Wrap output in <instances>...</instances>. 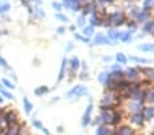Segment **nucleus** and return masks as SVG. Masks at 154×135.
<instances>
[{"label":"nucleus","mask_w":154,"mask_h":135,"mask_svg":"<svg viewBox=\"0 0 154 135\" xmlns=\"http://www.w3.org/2000/svg\"><path fill=\"white\" fill-rule=\"evenodd\" d=\"M7 3V0H0V6H3V4Z\"/></svg>","instance_id":"obj_46"},{"label":"nucleus","mask_w":154,"mask_h":135,"mask_svg":"<svg viewBox=\"0 0 154 135\" xmlns=\"http://www.w3.org/2000/svg\"><path fill=\"white\" fill-rule=\"evenodd\" d=\"M143 121L145 119H143L142 113H134L131 116V123H134L135 126H143Z\"/></svg>","instance_id":"obj_10"},{"label":"nucleus","mask_w":154,"mask_h":135,"mask_svg":"<svg viewBox=\"0 0 154 135\" xmlns=\"http://www.w3.org/2000/svg\"><path fill=\"white\" fill-rule=\"evenodd\" d=\"M108 76H109V79L115 81V82H119V81H123V78H124V72L120 70H116V71H112V72L108 74Z\"/></svg>","instance_id":"obj_7"},{"label":"nucleus","mask_w":154,"mask_h":135,"mask_svg":"<svg viewBox=\"0 0 154 135\" xmlns=\"http://www.w3.org/2000/svg\"><path fill=\"white\" fill-rule=\"evenodd\" d=\"M3 103V97H2V96H0V104Z\"/></svg>","instance_id":"obj_49"},{"label":"nucleus","mask_w":154,"mask_h":135,"mask_svg":"<svg viewBox=\"0 0 154 135\" xmlns=\"http://www.w3.org/2000/svg\"><path fill=\"white\" fill-rule=\"evenodd\" d=\"M142 116L145 120H151V119L154 118V108L153 106H146V108L142 109Z\"/></svg>","instance_id":"obj_6"},{"label":"nucleus","mask_w":154,"mask_h":135,"mask_svg":"<svg viewBox=\"0 0 154 135\" xmlns=\"http://www.w3.org/2000/svg\"><path fill=\"white\" fill-rule=\"evenodd\" d=\"M94 44L96 45H104V44H112L113 45L115 42L113 41H109V38L105 37L104 34H97L94 37Z\"/></svg>","instance_id":"obj_5"},{"label":"nucleus","mask_w":154,"mask_h":135,"mask_svg":"<svg viewBox=\"0 0 154 135\" xmlns=\"http://www.w3.org/2000/svg\"><path fill=\"white\" fill-rule=\"evenodd\" d=\"M48 91V87L47 86H40V87H37L34 90V93H35V96H42L44 93H47Z\"/></svg>","instance_id":"obj_23"},{"label":"nucleus","mask_w":154,"mask_h":135,"mask_svg":"<svg viewBox=\"0 0 154 135\" xmlns=\"http://www.w3.org/2000/svg\"><path fill=\"white\" fill-rule=\"evenodd\" d=\"M115 130L108 128L105 126H98V128L96 130V135H113Z\"/></svg>","instance_id":"obj_9"},{"label":"nucleus","mask_w":154,"mask_h":135,"mask_svg":"<svg viewBox=\"0 0 154 135\" xmlns=\"http://www.w3.org/2000/svg\"><path fill=\"white\" fill-rule=\"evenodd\" d=\"M142 71L150 78V79H154V70L153 68H142Z\"/></svg>","instance_id":"obj_26"},{"label":"nucleus","mask_w":154,"mask_h":135,"mask_svg":"<svg viewBox=\"0 0 154 135\" xmlns=\"http://www.w3.org/2000/svg\"><path fill=\"white\" fill-rule=\"evenodd\" d=\"M111 23H113L115 26H119V25H123L124 23V14H123V12H115V14H112L111 17Z\"/></svg>","instance_id":"obj_2"},{"label":"nucleus","mask_w":154,"mask_h":135,"mask_svg":"<svg viewBox=\"0 0 154 135\" xmlns=\"http://www.w3.org/2000/svg\"><path fill=\"white\" fill-rule=\"evenodd\" d=\"M153 4H154V0H145V2H143V10L149 11V10L153 7Z\"/></svg>","instance_id":"obj_24"},{"label":"nucleus","mask_w":154,"mask_h":135,"mask_svg":"<svg viewBox=\"0 0 154 135\" xmlns=\"http://www.w3.org/2000/svg\"><path fill=\"white\" fill-rule=\"evenodd\" d=\"M139 51H142V52H153L154 51V44H142L139 45Z\"/></svg>","instance_id":"obj_13"},{"label":"nucleus","mask_w":154,"mask_h":135,"mask_svg":"<svg viewBox=\"0 0 154 135\" xmlns=\"http://www.w3.org/2000/svg\"><path fill=\"white\" fill-rule=\"evenodd\" d=\"M94 10H96V3H94V2H90V3H87L86 6H85L83 12H85V15H87V14H93Z\"/></svg>","instance_id":"obj_12"},{"label":"nucleus","mask_w":154,"mask_h":135,"mask_svg":"<svg viewBox=\"0 0 154 135\" xmlns=\"http://www.w3.org/2000/svg\"><path fill=\"white\" fill-rule=\"evenodd\" d=\"M34 2H35V3H38V4L41 3V0H34Z\"/></svg>","instance_id":"obj_50"},{"label":"nucleus","mask_w":154,"mask_h":135,"mask_svg":"<svg viewBox=\"0 0 154 135\" xmlns=\"http://www.w3.org/2000/svg\"><path fill=\"white\" fill-rule=\"evenodd\" d=\"M125 76H127L128 79H131V81H135V79H138V70L137 68H128L127 71H125V74H124Z\"/></svg>","instance_id":"obj_11"},{"label":"nucleus","mask_w":154,"mask_h":135,"mask_svg":"<svg viewBox=\"0 0 154 135\" xmlns=\"http://www.w3.org/2000/svg\"><path fill=\"white\" fill-rule=\"evenodd\" d=\"M74 37L76 38V40H79V41H82V42H85V44H87V42L90 41V40H89V38L87 37H85V35H81V34H74Z\"/></svg>","instance_id":"obj_28"},{"label":"nucleus","mask_w":154,"mask_h":135,"mask_svg":"<svg viewBox=\"0 0 154 135\" xmlns=\"http://www.w3.org/2000/svg\"><path fill=\"white\" fill-rule=\"evenodd\" d=\"M116 60L120 63V64H125V63H127V57H125L123 53H117V55H116Z\"/></svg>","instance_id":"obj_25"},{"label":"nucleus","mask_w":154,"mask_h":135,"mask_svg":"<svg viewBox=\"0 0 154 135\" xmlns=\"http://www.w3.org/2000/svg\"><path fill=\"white\" fill-rule=\"evenodd\" d=\"M57 33H59V34H61V33H64V27H59V29H57Z\"/></svg>","instance_id":"obj_44"},{"label":"nucleus","mask_w":154,"mask_h":135,"mask_svg":"<svg viewBox=\"0 0 154 135\" xmlns=\"http://www.w3.org/2000/svg\"><path fill=\"white\" fill-rule=\"evenodd\" d=\"M128 27H130V33H134L135 30H137V25L132 23V22H130V23H128Z\"/></svg>","instance_id":"obj_40"},{"label":"nucleus","mask_w":154,"mask_h":135,"mask_svg":"<svg viewBox=\"0 0 154 135\" xmlns=\"http://www.w3.org/2000/svg\"><path fill=\"white\" fill-rule=\"evenodd\" d=\"M34 11L37 12L38 17H40V18H45V17H47V15H45V12H44L41 8H38V7H34Z\"/></svg>","instance_id":"obj_35"},{"label":"nucleus","mask_w":154,"mask_h":135,"mask_svg":"<svg viewBox=\"0 0 154 135\" xmlns=\"http://www.w3.org/2000/svg\"><path fill=\"white\" fill-rule=\"evenodd\" d=\"M120 40H122L123 42H130L131 41V33L127 32V33H120Z\"/></svg>","instance_id":"obj_20"},{"label":"nucleus","mask_w":154,"mask_h":135,"mask_svg":"<svg viewBox=\"0 0 154 135\" xmlns=\"http://www.w3.org/2000/svg\"><path fill=\"white\" fill-rule=\"evenodd\" d=\"M56 18H57L59 21H61V22H67L68 21V18L66 17V15H63V14H57L56 15Z\"/></svg>","instance_id":"obj_37"},{"label":"nucleus","mask_w":154,"mask_h":135,"mask_svg":"<svg viewBox=\"0 0 154 135\" xmlns=\"http://www.w3.org/2000/svg\"><path fill=\"white\" fill-rule=\"evenodd\" d=\"M108 37L111 38L112 41H115V40H117V38L120 37V33L117 32V30H115V29H109L108 30Z\"/></svg>","instance_id":"obj_14"},{"label":"nucleus","mask_w":154,"mask_h":135,"mask_svg":"<svg viewBox=\"0 0 154 135\" xmlns=\"http://www.w3.org/2000/svg\"><path fill=\"white\" fill-rule=\"evenodd\" d=\"M85 94H86V87H85V86H81V85H76L67 93V97L68 98L82 97V96H85Z\"/></svg>","instance_id":"obj_1"},{"label":"nucleus","mask_w":154,"mask_h":135,"mask_svg":"<svg viewBox=\"0 0 154 135\" xmlns=\"http://www.w3.org/2000/svg\"><path fill=\"white\" fill-rule=\"evenodd\" d=\"M83 34H85V37H90V35H93L94 34V29H93V26H85L83 27Z\"/></svg>","instance_id":"obj_19"},{"label":"nucleus","mask_w":154,"mask_h":135,"mask_svg":"<svg viewBox=\"0 0 154 135\" xmlns=\"http://www.w3.org/2000/svg\"><path fill=\"white\" fill-rule=\"evenodd\" d=\"M142 104L138 103V101H132V103H130V105H128V111H131L132 113H140L142 112Z\"/></svg>","instance_id":"obj_8"},{"label":"nucleus","mask_w":154,"mask_h":135,"mask_svg":"<svg viewBox=\"0 0 154 135\" xmlns=\"http://www.w3.org/2000/svg\"><path fill=\"white\" fill-rule=\"evenodd\" d=\"M67 59L64 57L63 62H61V67H60V72H59V81H61L64 78V70H66V66H67Z\"/></svg>","instance_id":"obj_17"},{"label":"nucleus","mask_w":154,"mask_h":135,"mask_svg":"<svg viewBox=\"0 0 154 135\" xmlns=\"http://www.w3.org/2000/svg\"><path fill=\"white\" fill-rule=\"evenodd\" d=\"M85 21H86V19H85V15H81V17L78 18L76 25H78V26H85Z\"/></svg>","instance_id":"obj_36"},{"label":"nucleus","mask_w":154,"mask_h":135,"mask_svg":"<svg viewBox=\"0 0 154 135\" xmlns=\"http://www.w3.org/2000/svg\"><path fill=\"white\" fill-rule=\"evenodd\" d=\"M70 8L74 12H76V11H79V10H81V4H79V3H75V4H72Z\"/></svg>","instance_id":"obj_39"},{"label":"nucleus","mask_w":154,"mask_h":135,"mask_svg":"<svg viewBox=\"0 0 154 135\" xmlns=\"http://www.w3.org/2000/svg\"><path fill=\"white\" fill-rule=\"evenodd\" d=\"M52 7L56 10V11H60L61 7H63V6H61L60 3H57V2H52Z\"/></svg>","instance_id":"obj_38"},{"label":"nucleus","mask_w":154,"mask_h":135,"mask_svg":"<svg viewBox=\"0 0 154 135\" xmlns=\"http://www.w3.org/2000/svg\"><path fill=\"white\" fill-rule=\"evenodd\" d=\"M0 94H3L4 97H6V98H8V100H12V98H14V96H12L11 93H8V91H7L6 89H4L2 85H0Z\"/></svg>","instance_id":"obj_21"},{"label":"nucleus","mask_w":154,"mask_h":135,"mask_svg":"<svg viewBox=\"0 0 154 135\" xmlns=\"http://www.w3.org/2000/svg\"><path fill=\"white\" fill-rule=\"evenodd\" d=\"M146 19H149V11H145V10H143V11L139 12V15L137 17V21L142 23V22H146Z\"/></svg>","instance_id":"obj_16"},{"label":"nucleus","mask_w":154,"mask_h":135,"mask_svg":"<svg viewBox=\"0 0 154 135\" xmlns=\"http://www.w3.org/2000/svg\"><path fill=\"white\" fill-rule=\"evenodd\" d=\"M104 60H105V62H111V57H109V56H105Z\"/></svg>","instance_id":"obj_45"},{"label":"nucleus","mask_w":154,"mask_h":135,"mask_svg":"<svg viewBox=\"0 0 154 135\" xmlns=\"http://www.w3.org/2000/svg\"><path fill=\"white\" fill-rule=\"evenodd\" d=\"M108 72H101L98 75V82H101V83H106V81H108Z\"/></svg>","instance_id":"obj_27"},{"label":"nucleus","mask_w":154,"mask_h":135,"mask_svg":"<svg viewBox=\"0 0 154 135\" xmlns=\"http://www.w3.org/2000/svg\"><path fill=\"white\" fill-rule=\"evenodd\" d=\"M0 66H2V67H7V63H6V60H4L3 57H2V56H0Z\"/></svg>","instance_id":"obj_43"},{"label":"nucleus","mask_w":154,"mask_h":135,"mask_svg":"<svg viewBox=\"0 0 154 135\" xmlns=\"http://www.w3.org/2000/svg\"><path fill=\"white\" fill-rule=\"evenodd\" d=\"M79 60H78V57H72V59L70 60V66H71V68H72V71H75L76 68L79 67Z\"/></svg>","instance_id":"obj_22"},{"label":"nucleus","mask_w":154,"mask_h":135,"mask_svg":"<svg viewBox=\"0 0 154 135\" xmlns=\"http://www.w3.org/2000/svg\"><path fill=\"white\" fill-rule=\"evenodd\" d=\"M3 116H4V120H6V124H8V126L15 124L18 120V115L15 113L14 111H8L6 115H3Z\"/></svg>","instance_id":"obj_4"},{"label":"nucleus","mask_w":154,"mask_h":135,"mask_svg":"<svg viewBox=\"0 0 154 135\" xmlns=\"http://www.w3.org/2000/svg\"><path fill=\"white\" fill-rule=\"evenodd\" d=\"M20 2H22V4H25V6H26L27 8H29V11L32 12V8H30V3H29V0H20Z\"/></svg>","instance_id":"obj_42"},{"label":"nucleus","mask_w":154,"mask_h":135,"mask_svg":"<svg viewBox=\"0 0 154 135\" xmlns=\"http://www.w3.org/2000/svg\"><path fill=\"white\" fill-rule=\"evenodd\" d=\"M132 62H138V63H149L150 60L149 59H142V57H135V56H131L130 57Z\"/></svg>","instance_id":"obj_30"},{"label":"nucleus","mask_w":154,"mask_h":135,"mask_svg":"<svg viewBox=\"0 0 154 135\" xmlns=\"http://www.w3.org/2000/svg\"><path fill=\"white\" fill-rule=\"evenodd\" d=\"M91 112H93V105H91V104H89V105H87V108H86V111H85L83 118H82V126H83V127H87L89 124H90Z\"/></svg>","instance_id":"obj_3"},{"label":"nucleus","mask_w":154,"mask_h":135,"mask_svg":"<svg viewBox=\"0 0 154 135\" xmlns=\"http://www.w3.org/2000/svg\"><path fill=\"white\" fill-rule=\"evenodd\" d=\"M101 2H108V3H111V2H113V0H101Z\"/></svg>","instance_id":"obj_48"},{"label":"nucleus","mask_w":154,"mask_h":135,"mask_svg":"<svg viewBox=\"0 0 154 135\" xmlns=\"http://www.w3.org/2000/svg\"><path fill=\"white\" fill-rule=\"evenodd\" d=\"M101 18L100 17H97L96 14H91V17H90V26H98V25H101V21H100Z\"/></svg>","instance_id":"obj_15"},{"label":"nucleus","mask_w":154,"mask_h":135,"mask_svg":"<svg viewBox=\"0 0 154 135\" xmlns=\"http://www.w3.org/2000/svg\"><path fill=\"white\" fill-rule=\"evenodd\" d=\"M85 2H87V0H78V3H79V4H82V3H85Z\"/></svg>","instance_id":"obj_47"},{"label":"nucleus","mask_w":154,"mask_h":135,"mask_svg":"<svg viewBox=\"0 0 154 135\" xmlns=\"http://www.w3.org/2000/svg\"><path fill=\"white\" fill-rule=\"evenodd\" d=\"M130 14L132 15L134 18H137L138 15H139V10H138V7H132V8L130 10Z\"/></svg>","instance_id":"obj_34"},{"label":"nucleus","mask_w":154,"mask_h":135,"mask_svg":"<svg viewBox=\"0 0 154 135\" xmlns=\"http://www.w3.org/2000/svg\"><path fill=\"white\" fill-rule=\"evenodd\" d=\"M2 83H3L6 87H8V89H14V87H15L14 83H12L11 81H8V79H3V81H2Z\"/></svg>","instance_id":"obj_31"},{"label":"nucleus","mask_w":154,"mask_h":135,"mask_svg":"<svg viewBox=\"0 0 154 135\" xmlns=\"http://www.w3.org/2000/svg\"><path fill=\"white\" fill-rule=\"evenodd\" d=\"M10 8H11V6H10L8 3L3 4V6H0V14H4V12H7Z\"/></svg>","instance_id":"obj_32"},{"label":"nucleus","mask_w":154,"mask_h":135,"mask_svg":"<svg viewBox=\"0 0 154 135\" xmlns=\"http://www.w3.org/2000/svg\"><path fill=\"white\" fill-rule=\"evenodd\" d=\"M153 25H154V21L147 22V23L145 25V27H143V30H145L146 33H151V30H153Z\"/></svg>","instance_id":"obj_29"},{"label":"nucleus","mask_w":154,"mask_h":135,"mask_svg":"<svg viewBox=\"0 0 154 135\" xmlns=\"http://www.w3.org/2000/svg\"><path fill=\"white\" fill-rule=\"evenodd\" d=\"M33 126H34V127H37L38 130H42V127H44L42 124H41L38 120H33Z\"/></svg>","instance_id":"obj_41"},{"label":"nucleus","mask_w":154,"mask_h":135,"mask_svg":"<svg viewBox=\"0 0 154 135\" xmlns=\"http://www.w3.org/2000/svg\"><path fill=\"white\" fill-rule=\"evenodd\" d=\"M146 98H147L150 103H154V89L153 90H150L149 93H146Z\"/></svg>","instance_id":"obj_33"},{"label":"nucleus","mask_w":154,"mask_h":135,"mask_svg":"<svg viewBox=\"0 0 154 135\" xmlns=\"http://www.w3.org/2000/svg\"><path fill=\"white\" fill-rule=\"evenodd\" d=\"M23 106H25V112H26V113H30V112H32L33 104L30 103V101L27 100L26 97H23Z\"/></svg>","instance_id":"obj_18"}]
</instances>
